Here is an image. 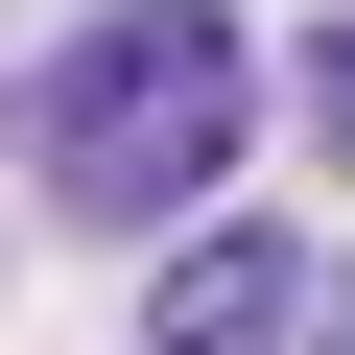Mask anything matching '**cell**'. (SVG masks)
Instances as JSON below:
<instances>
[{
	"label": "cell",
	"instance_id": "6da1fadb",
	"mask_svg": "<svg viewBox=\"0 0 355 355\" xmlns=\"http://www.w3.org/2000/svg\"><path fill=\"white\" fill-rule=\"evenodd\" d=\"M237 142H261V48L214 24V0H119V24H71V71H48V214L190 237V214L237 190Z\"/></svg>",
	"mask_w": 355,
	"mask_h": 355
},
{
	"label": "cell",
	"instance_id": "7a4b0ae2",
	"mask_svg": "<svg viewBox=\"0 0 355 355\" xmlns=\"http://www.w3.org/2000/svg\"><path fill=\"white\" fill-rule=\"evenodd\" d=\"M284 331H308V237H190L142 308V355H284Z\"/></svg>",
	"mask_w": 355,
	"mask_h": 355
},
{
	"label": "cell",
	"instance_id": "3957f363",
	"mask_svg": "<svg viewBox=\"0 0 355 355\" xmlns=\"http://www.w3.org/2000/svg\"><path fill=\"white\" fill-rule=\"evenodd\" d=\"M284 119H308V142L355 166V24H308V71H284Z\"/></svg>",
	"mask_w": 355,
	"mask_h": 355
}]
</instances>
